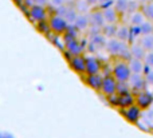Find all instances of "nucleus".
<instances>
[{
    "label": "nucleus",
    "instance_id": "37998d69",
    "mask_svg": "<svg viewBox=\"0 0 153 138\" xmlns=\"http://www.w3.org/2000/svg\"><path fill=\"white\" fill-rule=\"evenodd\" d=\"M151 39H152V42H153V32L151 34Z\"/></svg>",
    "mask_w": 153,
    "mask_h": 138
},
{
    "label": "nucleus",
    "instance_id": "f03ea898",
    "mask_svg": "<svg viewBox=\"0 0 153 138\" xmlns=\"http://www.w3.org/2000/svg\"><path fill=\"white\" fill-rule=\"evenodd\" d=\"M120 114L129 123L136 125L141 120V117H143V110L138 106H136V105H132V106L126 107V109H120Z\"/></svg>",
    "mask_w": 153,
    "mask_h": 138
},
{
    "label": "nucleus",
    "instance_id": "c9c22d12",
    "mask_svg": "<svg viewBox=\"0 0 153 138\" xmlns=\"http://www.w3.org/2000/svg\"><path fill=\"white\" fill-rule=\"evenodd\" d=\"M51 5L53 7H59V5H63L66 3V0H50Z\"/></svg>",
    "mask_w": 153,
    "mask_h": 138
},
{
    "label": "nucleus",
    "instance_id": "c03bdc74",
    "mask_svg": "<svg viewBox=\"0 0 153 138\" xmlns=\"http://www.w3.org/2000/svg\"><path fill=\"white\" fill-rule=\"evenodd\" d=\"M141 1H148V0H141Z\"/></svg>",
    "mask_w": 153,
    "mask_h": 138
},
{
    "label": "nucleus",
    "instance_id": "0eeeda50",
    "mask_svg": "<svg viewBox=\"0 0 153 138\" xmlns=\"http://www.w3.org/2000/svg\"><path fill=\"white\" fill-rule=\"evenodd\" d=\"M102 85H101V93L103 94L105 97H109V95H113L116 94V90H117V80L116 78L113 77L111 74H108V75H102Z\"/></svg>",
    "mask_w": 153,
    "mask_h": 138
},
{
    "label": "nucleus",
    "instance_id": "f3484780",
    "mask_svg": "<svg viewBox=\"0 0 153 138\" xmlns=\"http://www.w3.org/2000/svg\"><path fill=\"white\" fill-rule=\"evenodd\" d=\"M117 24H109L105 23V26L101 28V34L106 38V39H110V38H116V32H117Z\"/></svg>",
    "mask_w": 153,
    "mask_h": 138
},
{
    "label": "nucleus",
    "instance_id": "4468645a",
    "mask_svg": "<svg viewBox=\"0 0 153 138\" xmlns=\"http://www.w3.org/2000/svg\"><path fill=\"white\" fill-rule=\"evenodd\" d=\"M132 105H134V94L128 93L124 95H118V109H126Z\"/></svg>",
    "mask_w": 153,
    "mask_h": 138
},
{
    "label": "nucleus",
    "instance_id": "cd10ccee",
    "mask_svg": "<svg viewBox=\"0 0 153 138\" xmlns=\"http://www.w3.org/2000/svg\"><path fill=\"white\" fill-rule=\"evenodd\" d=\"M141 12L145 18H148L151 21H153V3H146V4L141 5Z\"/></svg>",
    "mask_w": 153,
    "mask_h": 138
},
{
    "label": "nucleus",
    "instance_id": "c85d7f7f",
    "mask_svg": "<svg viewBox=\"0 0 153 138\" xmlns=\"http://www.w3.org/2000/svg\"><path fill=\"white\" fill-rule=\"evenodd\" d=\"M128 93H132V91H130L129 83L128 82H117V90H116L117 95H124V94H128Z\"/></svg>",
    "mask_w": 153,
    "mask_h": 138
},
{
    "label": "nucleus",
    "instance_id": "4be33fe9",
    "mask_svg": "<svg viewBox=\"0 0 153 138\" xmlns=\"http://www.w3.org/2000/svg\"><path fill=\"white\" fill-rule=\"evenodd\" d=\"M76 16H78V12H76L75 8L74 7H69V5H67V11H66V13H65V16H63L65 20H66L69 24H73L75 21Z\"/></svg>",
    "mask_w": 153,
    "mask_h": 138
},
{
    "label": "nucleus",
    "instance_id": "ea45409f",
    "mask_svg": "<svg viewBox=\"0 0 153 138\" xmlns=\"http://www.w3.org/2000/svg\"><path fill=\"white\" fill-rule=\"evenodd\" d=\"M86 3H87V4L90 5V7H91V5L97 4V3H98V0H86Z\"/></svg>",
    "mask_w": 153,
    "mask_h": 138
},
{
    "label": "nucleus",
    "instance_id": "4c0bfd02",
    "mask_svg": "<svg viewBox=\"0 0 153 138\" xmlns=\"http://www.w3.org/2000/svg\"><path fill=\"white\" fill-rule=\"evenodd\" d=\"M23 4L26 5V7L31 8L32 5H35V0H23Z\"/></svg>",
    "mask_w": 153,
    "mask_h": 138
},
{
    "label": "nucleus",
    "instance_id": "5701e85b",
    "mask_svg": "<svg viewBox=\"0 0 153 138\" xmlns=\"http://www.w3.org/2000/svg\"><path fill=\"white\" fill-rule=\"evenodd\" d=\"M128 1L129 0H116L114 1V10L118 15H122V13H126V10H128Z\"/></svg>",
    "mask_w": 153,
    "mask_h": 138
},
{
    "label": "nucleus",
    "instance_id": "412c9836",
    "mask_svg": "<svg viewBox=\"0 0 153 138\" xmlns=\"http://www.w3.org/2000/svg\"><path fill=\"white\" fill-rule=\"evenodd\" d=\"M106 40H108V39H106L102 34H97V35H94V36H90V42H91L97 48L105 47Z\"/></svg>",
    "mask_w": 153,
    "mask_h": 138
},
{
    "label": "nucleus",
    "instance_id": "79ce46f5",
    "mask_svg": "<svg viewBox=\"0 0 153 138\" xmlns=\"http://www.w3.org/2000/svg\"><path fill=\"white\" fill-rule=\"evenodd\" d=\"M100 3H105V1H109V0H98Z\"/></svg>",
    "mask_w": 153,
    "mask_h": 138
},
{
    "label": "nucleus",
    "instance_id": "9b49d317",
    "mask_svg": "<svg viewBox=\"0 0 153 138\" xmlns=\"http://www.w3.org/2000/svg\"><path fill=\"white\" fill-rule=\"evenodd\" d=\"M87 18H89L90 26L100 27V28H102V27L105 26V20H103V16H102V11H100V10L91 11V13L87 15Z\"/></svg>",
    "mask_w": 153,
    "mask_h": 138
},
{
    "label": "nucleus",
    "instance_id": "473e14b6",
    "mask_svg": "<svg viewBox=\"0 0 153 138\" xmlns=\"http://www.w3.org/2000/svg\"><path fill=\"white\" fill-rule=\"evenodd\" d=\"M143 61L146 66H149V67L153 69V51H148V52L145 54V56H144Z\"/></svg>",
    "mask_w": 153,
    "mask_h": 138
},
{
    "label": "nucleus",
    "instance_id": "58836bf2",
    "mask_svg": "<svg viewBox=\"0 0 153 138\" xmlns=\"http://www.w3.org/2000/svg\"><path fill=\"white\" fill-rule=\"evenodd\" d=\"M48 3V0H35V4L36 5H43V7H46Z\"/></svg>",
    "mask_w": 153,
    "mask_h": 138
},
{
    "label": "nucleus",
    "instance_id": "423d86ee",
    "mask_svg": "<svg viewBox=\"0 0 153 138\" xmlns=\"http://www.w3.org/2000/svg\"><path fill=\"white\" fill-rule=\"evenodd\" d=\"M102 66L101 61L94 55H89L85 56V67H86V75H93V74H101L102 71Z\"/></svg>",
    "mask_w": 153,
    "mask_h": 138
},
{
    "label": "nucleus",
    "instance_id": "393cba45",
    "mask_svg": "<svg viewBox=\"0 0 153 138\" xmlns=\"http://www.w3.org/2000/svg\"><path fill=\"white\" fill-rule=\"evenodd\" d=\"M144 20H145V16L143 15V12H141L140 10L130 15V24H132V26H140Z\"/></svg>",
    "mask_w": 153,
    "mask_h": 138
},
{
    "label": "nucleus",
    "instance_id": "6ab92c4d",
    "mask_svg": "<svg viewBox=\"0 0 153 138\" xmlns=\"http://www.w3.org/2000/svg\"><path fill=\"white\" fill-rule=\"evenodd\" d=\"M129 38V27L126 26H118L116 32V39H118L120 42H126Z\"/></svg>",
    "mask_w": 153,
    "mask_h": 138
},
{
    "label": "nucleus",
    "instance_id": "1a4fd4ad",
    "mask_svg": "<svg viewBox=\"0 0 153 138\" xmlns=\"http://www.w3.org/2000/svg\"><path fill=\"white\" fill-rule=\"evenodd\" d=\"M69 64H70V67H71L73 71L76 72L78 75H81V77L85 75L86 67H85V56L83 55L71 56V59L69 61Z\"/></svg>",
    "mask_w": 153,
    "mask_h": 138
},
{
    "label": "nucleus",
    "instance_id": "a878e982",
    "mask_svg": "<svg viewBox=\"0 0 153 138\" xmlns=\"http://www.w3.org/2000/svg\"><path fill=\"white\" fill-rule=\"evenodd\" d=\"M138 27H140L141 35H151L153 32V21L151 20H144Z\"/></svg>",
    "mask_w": 153,
    "mask_h": 138
},
{
    "label": "nucleus",
    "instance_id": "f8f14e48",
    "mask_svg": "<svg viewBox=\"0 0 153 138\" xmlns=\"http://www.w3.org/2000/svg\"><path fill=\"white\" fill-rule=\"evenodd\" d=\"M121 44H122V42H120L118 39H116V38H110V39L106 40L105 48L111 56H117L118 52H120V48H121Z\"/></svg>",
    "mask_w": 153,
    "mask_h": 138
},
{
    "label": "nucleus",
    "instance_id": "bb28decb",
    "mask_svg": "<svg viewBox=\"0 0 153 138\" xmlns=\"http://www.w3.org/2000/svg\"><path fill=\"white\" fill-rule=\"evenodd\" d=\"M35 28L38 32H40L42 35H47L50 32V26H48V20H40L38 23H35Z\"/></svg>",
    "mask_w": 153,
    "mask_h": 138
},
{
    "label": "nucleus",
    "instance_id": "72a5a7b5",
    "mask_svg": "<svg viewBox=\"0 0 153 138\" xmlns=\"http://www.w3.org/2000/svg\"><path fill=\"white\" fill-rule=\"evenodd\" d=\"M18 7H19V10H20L22 12L24 13V16H27V18H28V12H30V8H28V7H26V5H24L23 3H20V4H18Z\"/></svg>",
    "mask_w": 153,
    "mask_h": 138
},
{
    "label": "nucleus",
    "instance_id": "dca6fc26",
    "mask_svg": "<svg viewBox=\"0 0 153 138\" xmlns=\"http://www.w3.org/2000/svg\"><path fill=\"white\" fill-rule=\"evenodd\" d=\"M128 64H129V69H130V72H132V74H143L144 61L132 58L129 62H128Z\"/></svg>",
    "mask_w": 153,
    "mask_h": 138
},
{
    "label": "nucleus",
    "instance_id": "20e7f679",
    "mask_svg": "<svg viewBox=\"0 0 153 138\" xmlns=\"http://www.w3.org/2000/svg\"><path fill=\"white\" fill-rule=\"evenodd\" d=\"M48 20V26H50V31L55 35H63L65 31L67 28V21L65 20L62 16L58 15H53L47 19Z\"/></svg>",
    "mask_w": 153,
    "mask_h": 138
},
{
    "label": "nucleus",
    "instance_id": "f704fd0d",
    "mask_svg": "<svg viewBox=\"0 0 153 138\" xmlns=\"http://www.w3.org/2000/svg\"><path fill=\"white\" fill-rule=\"evenodd\" d=\"M144 77H145L146 83H148V85H152V86H153V70H152V71H149L146 75H144Z\"/></svg>",
    "mask_w": 153,
    "mask_h": 138
},
{
    "label": "nucleus",
    "instance_id": "6e6552de",
    "mask_svg": "<svg viewBox=\"0 0 153 138\" xmlns=\"http://www.w3.org/2000/svg\"><path fill=\"white\" fill-rule=\"evenodd\" d=\"M28 19L32 23H38L40 20H47L48 19V13H47V8L43 5H32L30 8L28 12Z\"/></svg>",
    "mask_w": 153,
    "mask_h": 138
},
{
    "label": "nucleus",
    "instance_id": "c756f323",
    "mask_svg": "<svg viewBox=\"0 0 153 138\" xmlns=\"http://www.w3.org/2000/svg\"><path fill=\"white\" fill-rule=\"evenodd\" d=\"M65 34H67L69 36H71V38H76V39H78L79 30L76 28L74 24H67V28H66V31H65Z\"/></svg>",
    "mask_w": 153,
    "mask_h": 138
},
{
    "label": "nucleus",
    "instance_id": "39448f33",
    "mask_svg": "<svg viewBox=\"0 0 153 138\" xmlns=\"http://www.w3.org/2000/svg\"><path fill=\"white\" fill-rule=\"evenodd\" d=\"M134 105L140 107L143 111L148 110L149 107L153 106V94L148 90L134 94Z\"/></svg>",
    "mask_w": 153,
    "mask_h": 138
},
{
    "label": "nucleus",
    "instance_id": "a18cd8bd",
    "mask_svg": "<svg viewBox=\"0 0 153 138\" xmlns=\"http://www.w3.org/2000/svg\"><path fill=\"white\" fill-rule=\"evenodd\" d=\"M152 94H153V93H152Z\"/></svg>",
    "mask_w": 153,
    "mask_h": 138
},
{
    "label": "nucleus",
    "instance_id": "9d476101",
    "mask_svg": "<svg viewBox=\"0 0 153 138\" xmlns=\"http://www.w3.org/2000/svg\"><path fill=\"white\" fill-rule=\"evenodd\" d=\"M102 74H93V75H83V82L89 86L90 89L95 91L101 90V85H102Z\"/></svg>",
    "mask_w": 153,
    "mask_h": 138
},
{
    "label": "nucleus",
    "instance_id": "7c9ffc66",
    "mask_svg": "<svg viewBox=\"0 0 153 138\" xmlns=\"http://www.w3.org/2000/svg\"><path fill=\"white\" fill-rule=\"evenodd\" d=\"M138 8H140V5H138L137 0H129V1H128V10H126V12H129L130 15H132L133 12L138 11Z\"/></svg>",
    "mask_w": 153,
    "mask_h": 138
},
{
    "label": "nucleus",
    "instance_id": "2eb2a0df",
    "mask_svg": "<svg viewBox=\"0 0 153 138\" xmlns=\"http://www.w3.org/2000/svg\"><path fill=\"white\" fill-rule=\"evenodd\" d=\"M73 24H74L79 31H85V30H87L90 27L89 18H87L86 13H78V16H76L75 21Z\"/></svg>",
    "mask_w": 153,
    "mask_h": 138
},
{
    "label": "nucleus",
    "instance_id": "ddd939ff",
    "mask_svg": "<svg viewBox=\"0 0 153 138\" xmlns=\"http://www.w3.org/2000/svg\"><path fill=\"white\" fill-rule=\"evenodd\" d=\"M102 16H103L105 23H109V24H117V21H118V19H120V15L116 12V10H114L113 7L102 10Z\"/></svg>",
    "mask_w": 153,
    "mask_h": 138
},
{
    "label": "nucleus",
    "instance_id": "a19ab883",
    "mask_svg": "<svg viewBox=\"0 0 153 138\" xmlns=\"http://www.w3.org/2000/svg\"><path fill=\"white\" fill-rule=\"evenodd\" d=\"M12 1L15 3L16 5H18V4H20V3H23V0H12Z\"/></svg>",
    "mask_w": 153,
    "mask_h": 138
},
{
    "label": "nucleus",
    "instance_id": "a211bd4d",
    "mask_svg": "<svg viewBox=\"0 0 153 138\" xmlns=\"http://www.w3.org/2000/svg\"><path fill=\"white\" fill-rule=\"evenodd\" d=\"M130 54H132V58L141 59V61H143L145 54H146V51L144 50L138 43H133V44H130Z\"/></svg>",
    "mask_w": 153,
    "mask_h": 138
},
{
    "label": "nucleus",
    "instance_id": "b1692460",
    "mask_svg": "<svg viewBox=\"0 0 153 138\" xmlns=\"http://www.w3.org/2000/svg\"><path fill=\"white\" fill-rule=\"evenodd\" d=\"M74 8L78 13H86L90 11V5L86 3V0H75L74 1Z\"/></svg>",
    "mask_w": 153,
    "mask_h": 138
},
{
    "label": "nucleus",
    "instance_id": "f257e3e1",
    "mask_svg": "<svg viewBox=\"0 0 153 138\" xmlns=\"http://www.w3.org/2000/svg\"><path fill=\"white\" fill-rule=\"evenodd\" d=\"M111 75L116 78L117 82H128L132 75L128 62L122 61V59L114 62V64L111 66Z\"/></svg>",
    "mask_w": 153,
    "mask_h": 138
},
{
    "label": "nucleus",
    "instance_id": "aec40b11",
    "mask_svg": "<svg viewBox=\"0 0 153 138\" xmlns=\"http://www.w3.org/2000/svg\"><path fill=\"white\" fill-rule=\"evenodd\" d=\"M138 44L148 52V51H153V42L151 39V35H143V38H140Z\"/></svg>",
    "mask_w": 153,
    "mask_h": 138
},
{
    "label": "nucleus",
    "instance_id": "7ed1b4c3",
    "mask_svg": "<svg viewBox=\"0 0 153 138\" xmlns=\"http://www.w3.org/2000/svg\"><path fill=\"white\" fill-rule=\"evenodd\" d=\"M130 86V91L132 94H137L141 93V91H145L146 87H148V83L145 80V77L143 74H132L128 80Z\"/></svg>",
    "mask_w": 153,
    "mask_h": 138
},
{
    "label": "nucleus",
    "instance_id": "e433bc0d",
    "mask_svg": "<svg viewBox=\"0 0 153 138\" xmlns=\"http://www.w3.org/2000/svg\"><path fill=\"white\" fill-rule=\"evenodd\" d=\"M87 51H89V52H95V51H97V47H95L94 44H93L91 42L89 43V44H87V48H86Z\"/></svg>",
    "mask_w": 153,
    "mask_h": 138
},
{
    "label": "nucleus",
    "instance_id": "2f4dec72",
    "mask_svg": "<svg viewBox=\"0 0 153 138\" xmlns=\"http://www.w3.org/2000/svg\"><path fill=\"white\" fill-rule=\"evenodd\" d=\"M106 101L109 102V105H110L111 107H118V95H117V94L106 97Z\"/></svg>",
    "mask_w": 153,
    "mask_h": 138
}]
</instances>
